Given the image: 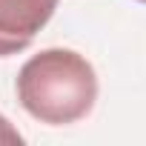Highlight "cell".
<instances>
[{
  "instance_id": "cell-3",
  "label": "cell",
  "mask_w": 146,
  "mask_h": 146,
  "mask_svg": "<svg viewBox=\"0 0 146 146\" xmlns=\"http://www.w3.org/2000/svg\"><path fill=\"white\" fill-rule=\"evenodd\" d=\"M137 3H146V0H137Z\"/></svg>"
},
{
  "instance_id": "cell-2",
  "label": "cell",
  "mask_w": 146,
  "mask_h": 146,
  "mask_svg": "<svg viewBox=\"0 0 146 146\" xmlns=\"http://www.w3.org/2000/svg\"><path fill=\"white\" fill-rule=\"evenodd\" d=\"M54 9L57 0H0V57L29 49Z\"/></svg>"
},
{
  "instance_id": "cell-1",
  "label": "cell",
  "mask_w": 146,
  "mask_h": 146,
  "mask_svg": "<svg viewBox=\"0 0 146 146\" xmlns=\"http://www.w3.org/2000/svg\"><path fill=\"white\" fill-rule=\"evenodd\" d=\"M15 92L35 120L46 126H69L95 109L98 75L78 52L43 49L20 66Z\"/></svg>"
}]
</instances>
